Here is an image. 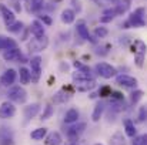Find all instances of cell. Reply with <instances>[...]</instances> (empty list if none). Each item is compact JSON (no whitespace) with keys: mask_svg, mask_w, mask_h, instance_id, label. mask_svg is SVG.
<instances>
[{"mask_svg":"<svg viewBox=\"0 0 147 145\" xmlns=\"http://www.w3.org/2000/svg\"><path fill=\"white\" fill-rule=\"evenodd\" d=\"M0 13H1V17H3V20H4L6 26H9V24H11L13 21H16L14 11H13V10H10L7 6L0 4Z\"/></svg>","mask_w":147,"mask_h":145,"instance_id":"obj_11","label":"cell"},{"mask_svg":"<svg viewBox=\"0 0 147 145\" xmlns=\"http://www.w3.org/2000/svg\"><path fill=\"white\" fill-rule=\"evenodd\" d=\"M76 31H77V34H79L83 40L90 41V43H97V40L89 33V29L86 27V24H84L83 21H79V23H77V26H76Z\"/></svg>","mask_w":147,"mask_h":145,"instance_id":"obj_7","label":"cell"},{"mask_svg":"<svg viewBox=\"0 0 147 145\" xmlns=\"http://www.w3.org/2000/svg\"><path fill=\"white\" fill-rule=\"evenodd\" d=\"M13 3H14V9H16V11H20L22 7L19 6V1H17V0H13Z\"/></svg>","mask_w":147,"mask_h":145,"instance_id":"obj_40","label":"cell"},{"mask_svg":"<svg viewBox=\"0 0 147 145\" xmlns=\"http://www.w3.org/2000/svg\"><path fill=\"white\" fill-rule=\"evenodd\" d=\"M114 17H116V11H114V9L104 10L103 16L100 17V23H109V21H111Z\"/></svg>","mask_w":147,"mask_h":145,"instance_id":"obj_24","label":"cell"},{"mask_svg":"<svg viewBox=\"0 0 147 145\" xmlns=\"http://www.w3.org/2000/svg\"><path fill=\"white\" fill-rule=\"evenodd\" d=\"M84 130H86V124H84V122H80V124H77V125H73V127H70V128L67 130V137H69L71 141H76V140L84 132Z\"/></svg>","mask_w":147,"mask_h":145,"instance_id":"obj_9","label":"cell"},{"mask_svg":"<svg viewBox=\"0 0 147 145\" xmlns=\"http://www.w3.org/2000/svg\"><path fill=\"white\" fill-rule=\"evenodd\" d=\"M13 47H17L14 40H11L9 37H4V36H0V50H7V48Z\"/></svg>","mask_w":147,"mask_h":145,"instance_id":"obj_20","label":"cell"},{"mask_svg":"<svg viewBox=\"0 0 147 145\" xmlns=\"http://www.w3.org/2000/svg\"><path fill=\"white\" fill-rule=\"evenodd\" d=\"M71 145H74V144H71Z\"/></svg>","mask_w":147,"mask_h":145,"instance_id":"obj_42","label":"cell"},{"mask_svg":"<svg viewBox=\"0 0 147 145\" xmlns=\"http://www.w3.org/2000/svg\"><path fill=\"white\" fill-rule=\"evenodd\" d=\"M45 6V0H30V9L33 11H39L42 10Z\"/></svg>","mask_w":147,"mask_h":145,"instance_id":"obj_29","label":"cell"},{"mask_svg":"<svg viewBox=\"0 0 147 145\" xmlns=\"http://www.w3.org/2000/svg\"><path fill=\"white\" fill-rule=\"evenodd\" d=\"M40 76H42V57L34 55L30 60V81L39 83Z\"/></svg>","mask_w":147,"mask_h":145,"instance_id":"obj_1","label":"cell"},{"mask_svg":"<svg viewBox=\"0 0 147 145\" xmlns=\"http://www.w3.org/2000/svg\"><path fill=\"white\" fill-rule=\"evenodd\" d=\"M7 97L10 101L13 102H19V104H24L27 101V93L23 87L20 86H16V87H11L7 93Z\"/></svg>","mask_w":147,"mask_h":145,"instance_id":"obj_2","label":"cell"},{"mask_svg":"<svg viewBox=\"0 0 147 145\" xmlns=\"http://www.w3.org/2000/svg\"><path fill=\"white\" fill-rule=\"evenodd\" d=\"M71 4H73V7H74V10L79 13V11H82V3H80V0H71ZM74 11V13H76Z\"/></svg>","mask_w":147,"mask_h":145,"instance_id":"obj_38","label":"cell"},{"mask_svg":"<svg viewBox=\"0 0 147 145\" xmlns=\"http://www.w3.org/2000/svg\"><path fill=\"white\" fill-rule=\"evenodd\" d=\"M79 117H80L79 111H77L76 108H70V110L66 112V115H64V122H66V124H74V122L79 121Z\"/></svg>","mask_w":147,"mask_h":145,"instance_id":"obj_18","label":"cell"},{"mask_svg":"<svg viewBox=\"0 0 147 145\" xmlns=\"http://www.w3.org/2000/svg\"><path fill=\"white\" fill-rule=\"evenodd\" d=\"M96 71H97V74L100 77H103V78H106V80H109V78L117 76V70H116L113 65L107 64V63H98L97 65H96Z\"/></svg>","mask_w":147,"mask_h":145,"instance_id":"obj_4","label":"cell"},{"mask_svg":"<svg viewBox=\"0 0 147 145\" xmlns=\"http://www.w3.org/2000/svg\"><path fill=\"white\" fill-rule=\"evenodd\" d=\"M42 24H46V26H50L51 24V19L49 16H40V20H39Z\"/></svg>","mask_w":147,"mask_h":145,"instance_id":"obj_39","label":"cell"},{"mask_svg":"<svg viewBox=\"0 0 147 145\" xmlns=\"http://www.w3.org/2000/svg\"><path fill=\"white\" fill-rule=\"evenodd\" d=\"M39 112H40V105H39V104H30V105L24 107V117H26L27 120L34 118Z\"/></svg>","mask_w":147,"mask_h":145,"instance_id":"obj_17","label":"cell"},{"mask_svg":"<svg viewBox=\"0 0 147 145\" xmlns=\"http://www.w3.org/2000/svg\"><path fill=\"white\" fill-rule=\"evenodd\" d=\"M22 29H23V23H22V21H13L11 24L7 26V30H9L10 33H20Z\"/></svg>","mask_w":147,"mask_h":145,"instance_id":"obj_28","label":"cell"},{"mask_svg":"<svg viewBox=\"0 0 147 145\" xmlns=\"http://www.w3.org/2000/svg\"><path fill=\"white\" fill-rule=\"evenodd\" d=\"M73 65H74V68H77V71H84V73H90V67L84 65V64H83V63H80V61H74V63H73Z\"/></svg>","mask_w":147,"mask_h":145,"instance_id":"obj_33","label":"cell"},{"mask_svg":"<svg viewBox=\"0 0 147 145\" xmlns=\"http://www.w3.org/2000/svg\"><path fill=\"white\" fill-rule=\"evenodd\" d=\"M70 97H71V93H66V90H60L53 97V101L54 102H66V101L70 100Z\"/></svg>","mask_w":147,"mask_h":145,"instance_id":"obj_22","label":"cell"},{"mask_svg":"<svg viewBox=\"0 0 147 145\" xmlns=\"http://www.w3.org/2000/svg\"><path fill=\"white\" fill-rule=\"evenodd\" d=\"M109 34V30L106 29V27H96L94 29V36H96V39H103V37H106Z\"/></svg>","mask_w":147,"mask_h":145,"instance_id":"obj_30","label":"cell"},{"mask_svg":"<svg viewBox=\"0 0 147 145\" xmlns=\"http://www.w3.org/2000/svg\"><path fill=\"white\" fill-rule=\"evenodd\" d=\"M124 131H126V135L127 137H130V138H134L136 137L137 130H136V127H134V124H133L131 120H126L124 121Z\"/></svg>","mask_w":147,"mask_h":145,"instance_id":"obj_19","label":"cell"},{"mask_svg":"<svg viewBox=\"0 0 147 145\" xmlns=\"http://www.w3.org/2000/svg\"><path fill=\"white\" fill-rule=\"evenodd\" d=\"M53 112H54V108H53L51 105H47V107L45 108L43 114H42V120H49L50 117L53 115Z\"/></svg>","mask_w":147,"mask_h":145,"instance_id":"obj_32","label":"cell"},{"mask_svg":"<svg viewBox=\"0 0 147 145\" xmlns=\"http://www.w3.org/2000/svg\"><path fill=\"white\" fill-rule=\"evenodd\" d=\"M46 135H47V128H36L34 131H32L30 138L34 140V141H40V140H43Z\"/></svg>","mask_w":147,"mask_h":145,"instance_id":"obj_21","label":"cell"},{"mask_svg":"<svg viewBox=\"0 0 147 145\" xmlns=\"http://www.w3.org/2000/svg\"><path fill=\"white\" fill-rule=\"evenodd\" d=\"M143 91L142 90H137V91H134V93H131V97H130V101H131V104H136L139 100H142L143 98Z\"/></svg>","mask_w":147,"mask_h":145,"instance_id":"obj_31","label":"cell"},{"mask_svg":"<svg viewBox=\"0 0 147 145\" xmlns=\"http://www.w3.org/2000/svg\"><path fill=\"white\" fill-rule=\"evenodd\" d=\"M19 76H20V83H22L23 86H26V84L30 83V71H29L27 68L22 67V68L19 70Z\"/></svg>","mask_w":147,"mask_h":145,"instance_id":"obj_25","label":"cell"},{"mask_svg":"<svg viewBox=\"0 0 147 145\" xmlns=\"http://www.w3.org/2000/svg\"><path fill=\"white\" fill-rule=\"evenodd\" d=\"M127 23H129V26H131V27H143V26L146 24V20H144V9L140 7V9L134 10V11L130 14Z\"/></svg>","mask_w":147,"mask_h":145,"instance_id":"obj_3","label":"cell"},{"mask_svg":"<svg viewBox=\"0 0 147 145\" xmlns=\"http://www.w3.org/2000/svg\"><path fill=\"white\" fill-rule=\"evenodd\" d=\"M60 19H61V21H63L64 24H71V23H74V20H76V13H74V10H71V9H64V10L61 11Z\"/></svg>","mask_w":147,"mask_h":145,"instance_id":"obj_16","label":"cell"},{"mask_svg":"<svg viewBox=\"0 0 147 145\" xmlns=\"http://www.w3.org/2000/svg\"><path fill=\"white\" fill-rule=\"evenodd\" d=\"M22 57V51L20 48L13 47V48H7L3 51V58L6 61H14V60H19Z\"/></svg>","mask_w":147,"mask_h":145,"instance_id":"obj_13","label":"cell"},{"mask_svg":"<svg viewBox=\"0 0 147 145\" xmlns=\"http://www.w3.org/2000/svg\"><path fill=\"white\" fill-rule=\"evenodd\" d=\"M103 111H104V105H103L101 102H97V104L94 105V110H93V114H92V120H93L94 122H97L98 120L101 118Z\"/></svg>","mask_w":147,"mask_h":145,"instance_id":"obj_23","label":"cell"},{"mask_svg":"<svg viewBox=\"0 0 147 145\" xmlns=\"http://www.w3.org/2000/svg\"><path fill=\"white\" fill-rule=\"evenodd\" d=\"M146 115H147L146 107H140V111H139V121H140V122H144Z\"/></svg>","mask_w":147,"mask_h":145,"instance_id":"obj_37","label":"cell"},{"mask_svg":"<svg viewBox=\"0 0 147 145\" xmlns=\"http://www.w3.org/2000/svg\"><path fill=\"white\" fill-rule=\"evenodd\" d=\"M74 87L77 91H82V93H87L90 90H93L96 87V80L94 78H90V80H82V81H74Z\"/></svg>","mask_w":147,"mask_h":145,"instance_id":"obj_8","label":"cell"},{"mask_svg":"<svg viewBox=\"0 0 147 145\" xmlns=\"http://www.w3.org/2000/svg\"><path fill=\"white\" fill-rule=\"evenodd\" d=\"M143 61H144V53H137L136 54V64L139 67H143Z\"/></svg>","mask_w":147,"mask_h":145,"instance_id":"obj_36","label":"cell"},{"mask_svg":"<svg viewBox=\"0 0 147 145\" xmlns=\"http://www.w3.org/2000/svg\"><path fill=\"white\" fill-rule=\"evenodd\" d=\"M133 145H147V137L146 135H136Z\"/></svg>","mask_w":147,"mask_h":145,"instance_id":"obj_34","label":"cell"},{"mask_svg":"<svg viewBox=\"0 0 147 145\" xmlns=\"http://www.w3.org/2000/svg\"><path fill=\"white\" fill-rule=\"evenodd\" d=\"M47 44H49V40H47L46 36H43L40 39L32 40V43L29 44V47H30L32 51H40V50H45V48L47 47Z\"/></svg>","mask_w":147,"mask_h":145,"instance_id":"obj_12","label":"cell"},{"mask_svg":"<svg viewBox=\"0 0 147 145\" xmlns=\"http://www.w3.org/2000/svg\"><path fill=\"white\" fill-rule=\"evenodd\" d=\"M98 96H100V97H109V96H111V88H110L109 86H104V87H101V88H100V91H98Z\"/></svg>","mask_w":147,"mask_h":145,"instance_id":"obj_35","label":"cell"},{"mask_svg":"<svg viewBox=\"0 0 147 145\" xmlns=\"http://www.w3.org/2000/svg\"><path fill=\"white\" fill-rule=\"evenodd\" d=\"M30 33L34 36V39H40L45 36V26L39 20H34L30 24Z\"/></svg>","mask_w":147,"mask_h":145,"instance_id":"obj_14","label":"cell"},{"mask_svg":"<svg viewBox=\"0 0 147 145\" xmlns=\"http://www.w3.org/2000/svg\"><path fill=\"white\" fill-rule=\"evenodd\" d=\"M90 78H93L92 73H84V71L73 73V81H82V80H90Z\"/></svg>","mask_w":147,"mask_h":145,"instance_id":"obj_26","label":"cell"},{"mask_svg":"<svg viewBox=\"0 0 147 145\" xmlns=\"http://www.w3.org/2000/svg\"><path fill=\"white\" fill-rule=\"evenodd\" d=\"M110 145H126V140H124L123 134L121 132H116L110 138Z\"/></svg>","mask_w":147,"mask_h":145,"instance_id":"obj_27","label":"cell"},{"mask_svg":"<svg viewBox=\"0 0 147 145\" xmlns=\"http://www.w3.org/2000/svg\"><path fill=\"white\" fill-rule=\"evenodd\" d=\"M16 77H17V73H16L13 68H9V70H6V71L3 73V76L0 77V83H1V86L9 87V86H11V84L16 81Z\"/></svg>","mask_w":147,"mask_h":145,"instance_id":"obj_10","label":"cell"},{"mask_svg":"<svg viewBox=\"0 0 147 145\" xmlns=\"http://www.w3.org/2000/svg\"><path fill=\"white\" fill-rule=\"evenodd\" d=\"M14 114H16V107L11 102L6 101V102H3L0 105V118L9 120V118H13Z\"/></svg>","mask_w":147,"mask_h":145,"instance_id":"obj_6","label":"cell"},{"mask_svg":"<svg viewBox=\"0 0 147 145\" xmlns=\"http://www.w3.org/2000/svg\"><path fill=\"white\" fill-rule=\"evenodd\" d=\"M45 142H46V145H61L63 140H61V135L59 132L53 131L45 137Z\"/></svg>","mask_w":147,"mask_h":145,"instance_id":"obj_15","label":"cell"},{"mask_svg":"<svg viewBox=\"0 0 147 145\" xmlns=\"http://www.w3.org/2000/svg\"><path fill=\"white\" fill-rule=\"evenodd\" d=\"M116 83L121 87H126V88H136L137 87V80L131 76H127V74H121V76H117L116 78Z\"/></svg>","mask_w":147,"mask_h":145,"instance_id":"obj_5","label":"cell"},{"mask_svg":"<svg viewBox=\"0 0 147 145\" xmlns=\"http://www.w3.org/2000/svg\"><path fill=\"white\" fill-rule=\"evenodd\" d=\"M96 145H103V144H96Z\"/></svg>","mask_w":147,"mask_h":145,"instance_id":"obj_41","label":"cell"}]
</instances>
